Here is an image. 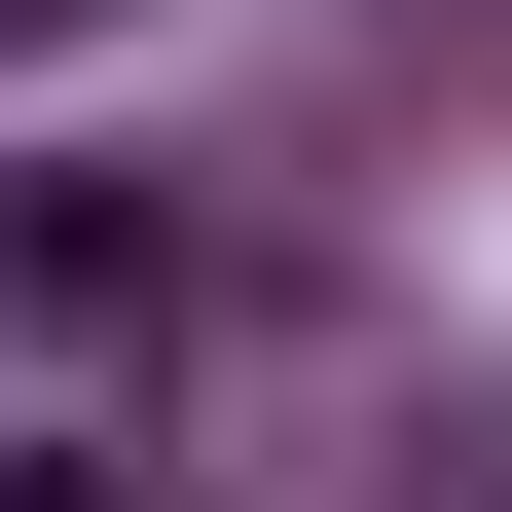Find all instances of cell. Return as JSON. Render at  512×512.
I'll return each mask as SVG.
<instances>
[{"instance_id": "obj_3", "label": "cell", "mask_w": 512, "mask_h": 512, "mask_svg": "<svg viewBox=\"0 0 512 512\" xmlns=\"http://www.w3.org/2000/svg\"><path fill=\"white\" fill-rule=\"evenodd\" d=\"M0 512H74V476H37V439H0Z\"/></svg>"}, {"instance_id": "obj_2", "label": "cell", "mask_w": 512, "mask_h": 512, "mask_svg": "<svg viewBox=\"0 0 512 512\" xmlns=\"http://www.w3.org/2000/svg\"><path fill=\"white\" fill-rule=\"evenodd\" d=\"M0 37H110V0H0Z\"/></svg>"}, {"instance_id": "obj_1", "label": "cell", "mask_w": 512, "mask_h": 512, "mask_svg": "<svg viewBox=\"0 0 512 512\" xmlns=\"http://www.w3.org/2000/svg\"><path fill=\"white\" fill-rule=\"evenodd\" d=\"M147 330H183V220L110 147H0V366H147Z\"/></svg>"}]
</instances>
